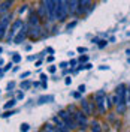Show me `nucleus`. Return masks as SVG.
<instances>
[{"instance_id": "obj_1", "label": "nucleus", "mask_w": 130, "mask_h": 132, "mask_svg": "<svg viewBox=\"0 0 130 132\" xmlns=\"http://www.w3.org/2000/svg\"><path fill=\"white\" fill-rule=\"evenodd\" d=\"M126 86L124 84H120L118 87H117V113L118 114H124V111H126V108H127V102H126Z\"/></svg>"}, {"instance_id": "obj_2", "label": "nucleus", "mask_w": 130, "mask_h": 132, "mask_svg": "<svg viewBox=\"0 0 130 132\" xmlns=\"http://www.w3.org/2000/svg\"><path fill=\"white\" fill-rule=\"evenodd\" d=\"M23 26H24V23H23V20H16V21H14V24H12V27H11V30H9V35H8V42L11 44V42L14 41V38H15V35L21 29H23Z\"/></svg>"}, {"instance_id": "obj_3", "label": "nucleus", "mask_w": 130, "mask_h": 132, "mask_svg": "<svg viewBox=\"0 0 130 132\" xmlns=\"http://www.w3.org/2000/svg\"><path fill=\"white\" fill-rule=\"evenodd\" d=\"M11 18H12L11 14H5V15L0 18V39H3L5 38V33L8 32V26H9Z\"/></svg>"}, {"instance_id": "obj_4", "label": "nucleus", "mask_w": 130, "mask_h": 132, "mask_svg": "<svg viewBox=\"0 0 130 132\" xmlns=\"http://www.w3.org/2000/svg\"><path fill=\"white\" fill-rule=\"evenodd\" d=\"M45 6H47V11H48V18L51 21L57 20L55 18V5H57V0H43Z\"/></svg>"}, {"instance_id": "obj_5", "label": "nucleus", "mask_w": 130, "mask_h": 132, "mask_svg": "<svg viewBox=\"0 0 130 132\" xmlns=\"http://www.w3.org/2000/svg\"><path fill=\"white\" fill-rule=\"evenodd\" d=\"M85 116L87 114H82L81 111H75V113H73V119H75V122H76V126H78V128H82V129L87 128L88 122H87V117H85Z\"/></svg>"}, {"instance_id": "obj_6", "label": "nucleus", "mask_w": 130, "mask_h": 132, "mask_svg": "<svg viewBox=\"0 0 130 132\" xmlns=\"http://www.w3.org/2000/svg\"><path fill=\"white\" fill-rule=\"evenodd\" d=\"M27 36H29V30H27V27H25V24H24L23 29L16 33V36L14 38V44H23Z\"/></svg>"}, {"instance_id": "obj_7", "label": "nucleus", "mask_w": 130, "mask_h": 132, "mask_svg": "<svg viewBox=\"0 0 130 132\" xmlns=\"http://www.w3.org/2000/svg\"><path fill=\"white\" fill-rule=\"evenodd\" d=\"M41 35H42V27L39 24L32 26V27H30V30H29V36H30L32 39H38Z\"/></svg>"}, {"instance_id": "obj_8", "label": "nucleus", "mask_w": 130, "mask_h": 132, "mask_svg": "<svg viewBox=\"0 0 130 132\" xmlns=\"http://www.w3.org/2000/svg\"><path fill=\"white\" fill-rule=\"evenodd\" d=\"M64 2H66V5H67V9H69L70 14L78 12V8H79V2L78 0H64Z\"/></svg>"}, {"instance_id": "obj_9", "label": "nucleus", "mask_w": 130, "mask_h": 132, "mask_svg": "<svg viewBox=\"0 0 130 132\" xmlns=\"http://www.w3.org/2000/svg\"><path fill=\"white\" fill-rule=\"evenodd\" d=\"M12 5H14V0H5V2L0 5V14H6L9 9H11Z\"/></svg>"}, {"instance_id": "obj_10", "label": "nucleus", "mask_w": 130, "mask_h": 132, "mask_svg": "<svg viewBox=\"0 0 130 132\" xmlns=\"http://www.w3.org/2000/svg\"><path fill=\"white\" fill-rule=\"evenodd\" d=\"M81 107H82V110H84V114L90 116L91 113H93V107L90 105V102H88V101L82 99V101H81Z\"/></svg>"}, {"instance_id": "obj_11", "label": "nucleus", "mask_w": 130, "mask_h": 132, "mask_svg": "<svg viewBox=\"0 0 130 132\" xmlns=\"http://www.w3.org/2000/svg\"><path fill=\"white\" fill-rule=\"evenodd\" d=\"M29 23L32 26H36L39 24V15L36 12H30V16H29Z\"/></svg>"}, {"instance_id": "obj_12", "label": "nucleus", "mask_w": 130, "mask_h": 132, "mask_svg": "<svg viewBox=\"0 0 130 132\" xmlns=\"http://www.w3.org/2000/svg\"><path fill=\"white\" fill-rule=\"evenodd\" d=\"M52 99H54L52 96H41L38 102H39V104H47V102H49V101H52Z\"/></svg>"}, {"instance_id": "obj_13", "label": "nucleus", "mask_w": 130, "mask_h": 132, "mask_svg": "<svg viewBox=\"0 0 130 132\" xmlns=\"http://www.w3.org/2000/svg\"><path fill=\"white\" fill-rule=\"evenodd\" d=\"M15 104H16V98H15V99H11V101H8V102L5 104V108H6V110H9V108L15 107Z\"/></svg>"}, {"instance_id": "obj_14", "label": "nucleus", "mask_w": 130, "mask_h": 132, "mask_svg": "<svg viewBox=\"0 0 130 132\" xmlns=\"http://www.w3.org/2000/svg\"><path fill=\"white\" fill-rule=\"evenodd\" d=\"M91 131H93V132H102L100 125H99L97 122H93V125H91Z\"/></svg>"}, {"instance_id": "obj_15", "label": "nucleus", "mask_w": 130, "mask_h": 132, "mask_svg": "<svg viewBox=\"0 0 130 132\" xmlns=\"http://www.w3.org/2000/svg\"><path fill=\"white\" fill-rule=\"evenodd\" d=\"M32 87V82L30 81H23L21 82V90H29Z\"/></svg>"}, {"instance_id": "obj_16", "label": "nucleus", "mask_w": 130, "mask_h": 132, "mask_svg": "<svg viewBox=\"0 0 130 132\" xmlns=\"http://www.w3.org/2000/svg\"><path fill=\"white\" fill-rule=\"evenodd\" d=\"M43 131H45V132H55V131H57V128H54L52 125H45Z\"/></svg>"}, {"instance_id": "obj_17", "label": "nucleus", "mask_w": 130, "mask_h": 132, "mask_svg": "<svg viewBox=\"0 0 130 132\" xmlns=\"http://www.w3.org/2000/svg\"><path fill=\"white\" fill-rule=\"evenodd\" d=\"M12 62H14V63L21 62V56H20V54H16V53H14V54H12Z\"/></svg>"}, {"instance_id": "obj_18", "label": "nucleus", "mask_w": 130, "mask_h": 132, "mask_svg": "<svg viewBox=\"0 0 130 132\" xmlns=\"http://www.w3.org/2000/svg\"><path fill=\"white\" fill-rule=\"evenodd\" d=\"M57 128H58V129H60L61 132H70V129H69L66 125H61V126H57Z\"/></svg>"}, {"instance_id": "obj_19", "label": "nucleus", "mask_w": 130, "mask_h": 132, "mask_svg": "<svg viewBox=\"0 0 130 132\" xmlns=\"http://www.w3.org/2000/svg\"><path fill=\"white\" fill-rule=\"evenodd\" d=\"M106 44H108V42H106L105 39H99V42H97V45L100 47V48H103V47H106Z\"/></svg>"}, {"instance_id": "obj_20", "label": "nucleus", "mask_w": 130, "mask_h": 132, "mask_svg": "<svg viewBox=\"0 0 130 132\" xmlns=\"http://www.w3.org/2000/svg\"><path fill=\"white\" fill-rule=\"evenodd\" d=\"M29 129H30V126H29L27 123H23V125H21V132H27Z\"/></svg>"}, {"instance_id": "obj_21", "label": "nucleus", "mask_w": 130, "mask_h": 132, "mask_svg": "<svg viewBox=\"0 0 130 132\" xmlns=\"http://www.w3.org/2000/svg\"><path fill=\"white\" fill-rule=\"evenodd\" d=\"M14 87H15V82L11 81V82L8 84V90H9V92H12V90H14Z\"/></svg>"}, {"instance_id": "obj_22", "label": "nucleus", "mask_w": 130, "mask_h": 132, "mask_svg": "<svg viewBox=\"0 0 130 132\" xmlns=\"http://www.w3.org/2000/svg\"><path fill=\"white\" fill-rule=\"evenodd\" d=\"M24 98V92H18L16 93V99H23Z\"/></svg>"}, {"instance_id": "obj_23", "label": "nucleus", "mask_w": 130, "mask_h": 132, "mask_svg": "<svg viewBox=\"0 0 130 132\" xmlns=\"http://www.w3.org/2000/svg\"><path fill=\"white\" fill-rule=\"evenodd\" d=\"M78 92H79V93H84V92H85V86H84V84H81V86L78 87Z\"/></svg>"}, {"instance_id": "obj_24", "label": "nucleus", "mask_w": 130, "mask_h": 132, "mask_svg": "<svg viewBox=\"0 0 130 132\" xmlns=\"http://www.w3.org/2000/svg\"><path fill=\"white\" fill-rule=\"evenodd\" d=\"M90 68H91V65H90V63H85V65L79 66V69H90Z\"/></svg>"}, {"instance_id": "obj_25", "label": "nucleus", "mask_w": 130, "mask_h": 132, "mask_svg": "<svg viewBox=\"0 0 130 132\" xmlns=\"http://www.w3.org/2000/svg\"><path fill=\"white\" fill-rule=\"evenodd\" d=\"M76 26V21H73V23H70V24H67V30H70V29H73Z\"/></svg>"}, {"instance_id": "obj_26", "label": "nucleus", "mask_w": 130, "mask_h": 132, "mask_svg": "<svg viewBox=\"0 0 130 132\" xmlns=\"http://www.w3.org/2000/svg\"><path fill=\"white\" fill-rule=\"evenodd\" d=\"M14 114V111H6L5 114H3V117H9V116H12Z\"/></svg>"}, {"instance_id": "obj_27", "label": "nucleus", "mask_w": 130, "mask_h": 132, "mask_svg": "<svg viewBox=\"0 0 130 132\" xmlns=\"http://www.w3.org/2000/svg\"><path fill=\"white\" fill-rule=\"evenodd\" d=\"M73 98L79 99V98H81V93H79V92H76V93H73Z\"/></svg>"}, {"instance_id": "obj_28", "label": "nucleus", "mask_w": 130, "mask_h": 132, "mask_svg": "<svg viewBox=\"0 0 130 132\" xmlns=\"http://www.w3.org/2000/svg\"><path fill=\"white\" fill-rule=\"evenodd\" d=\"M87 60H88V57H87V56H82V57L79 59V62H81V63H82V62H87Z\"/></svg>"}, {"instance_id": "obj_29", "label": "nucleus", "mask_w": 130, "mask_h": 132, "mask_svg": "<svg viewBox=\"0 0 130 132\" xmlns=\"http://www.w3.org/2000/svg\"><path fill=\"white\" fill-rule=\"evenodd\" d=\"M41 81H43V82L47 81V75L45 74H41Z\"/></svg>"}, {"instance_id": "obj_30", "label": "nucleus", "mask_w": 130, "mask_h": 132, "mask_svg": "<svg viewBox=\"0 0 130 132\" xmlns=\"http://www.w3.org/2000/svg\"><path fill=\"white\" fill-rule=\"evenodd\" d=\"M78 51H79V53H87V48H84V47H79V48H78Z\"/></svg>"}, {"instance_id": "obj_31", "label": "nucleus", "mask_w": 130, "mask_h": 132, "mask_svg": "<svg viewBox=\"0 0 130 132\" xmlns=\"http://www.w3.org/2000/svg\"><path fill=\"white\" fill-rule=\"evenodd\" d=\"M60 68L66 69V68H67V63H66V62H61V63H60Z\"/></svg>"}, {"instance_id": "obj_32", "label": "nucleus", "mask_w": 130, "mask_h": 132, "mask_svg": "<svg viewBox=\"0 0 130 132\" xmlns=\"http://www.w3.org/2000/svg\"><path fill=\"white\" fill-rule=\"evenodd\" d=\"M29 75H30V72H24V74L21 75V78H27V77H29Z\"/></svg>"}, {"instance_id": "obj_33", "label": "nucleus", "mask_w": 130, "mask_h": 132, "mask_svg": "<svg viewBox=\"0 0 130 132\" xmlns=\"http://www.w3.org/2000/svg\"><path fill=\"white\" fill-rule=\"evenodd\" d=\"M49 72H55V66H49Z\"/></svg>"}, {"instance_id": "obj_34", "label": "nucleus", "mask_w": 130, "mask_h": 132, "mask_svg": "<svg viewBox=\"0 0 130 132\" xmlns=\"http://www.w3.org/2000/svg\"><path fill=\"white\" fill-rule=\"evenodd\" d=\"M64 82H66V84H67V86H69V84L72 82V80H70V78H66V80H64Z\"/></svg>"}, {"instance_id": "obj_35", "label": "nucleus", "mask_w": 130, "mask_h": 132, "mask_svg": "<svg viewBox=\"0 0 130 132\" xmlns=\"http://www.w3.org/2000/svg\"><path fill=\"white\" fill-rule=\"evenodd\" d=\"M11 66H12V63H8V65L5 66V71H8V69H11Z\"/></svg>"}, {"instance_id": "obj_36", "label": "nucleus", "mask_w": 130, "mask_h": 132, "mask_svg": "<svg viewBox=\"0 0 130 132\" xmlns=\"http://www.w3.org/2000/svg\"><path fill=\"white\" fill-rule=\"evenodd\" d=\"M25 9H27V8H25V6H23V8H21V9H20V14H23V12H24V11H25Z\"/></svg>"}, {"instance_id": "obj_37", "label": "nucleus", "mask_w": 130, "mask_h": 132, "mask_svg": "<svg viewBox=\"0 0 130 132\" xmlns=\"http://www.w3.org/2000/svg\"><path fill=\"white\" fill-rule=\"evenodd\" d=\"M0 53H2V48H0Z\"/></svg>"}, {"instance_id": "obj_38", "label": "nucleus", "mask_w": 130, "mask_h": 132, "mask_svg": "<svg viewBox=\"0 0 130 132\" xmlns=\"http://www.w3.org/2000/svg\"><path fill=\"white\" fill-rule=\"evenodd\" d=\"M0 75H2V71H0Z\"/></svg>"}]
</instances>
